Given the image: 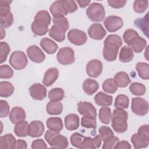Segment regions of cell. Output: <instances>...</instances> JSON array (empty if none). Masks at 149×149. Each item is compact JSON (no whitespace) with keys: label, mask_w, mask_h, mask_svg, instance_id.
I'll list each match as a JSON object with an SVG mask.
<instances>
[{"label":"cell","mask_w":149,"mask_h":149,"mask_svg":"<svg viewBox=\"0 0 149 149\" xmlns=\"http://www.w3.org/2000/svg\"><path fill=\"white\" fill-rule=\"evenodd\" d=\"M102 51L103 57L108 62L115 61L118 54L119 49L122 45L121 37L117 34H111L107 36L104 42Z\"/></svg>","instance_id":"cell-1"},{"label":"cell","mask_w":149,"mask_h":149,"mask_svg":"<svg viewBox=\"0 0 149 149\" xmlns=\"http://www.w3.org/2000/svg\"><path fill=\"white\" fill-rule=\"evenodd\" d=\"M128 113L123 109L116 108L113 111L111 126L118 133H125L127 129Z\"/></svg>","instance_id":"cell-2"},{"label":"cell","mask_w":149,"mask_h":149,"mask_svg":"<svg viewBox=\"0 0 149 149\" xmlns=\"http://www.w3.org/2000/svg\"><path fill=\"white\" fill-rule=\"evenodd\" d=\"M88 19L93 22H101L105 16V11L104 6L97 2L91 3L86 11Z\"/></svg>","instance_id":"cell-3"},{"label":"cell","mask_w":149,"mask_h":149,"mask_svg":"<svg viewBox=\"0 0 149 149\" xmlns=\"http://www.w3.org/2000/svg\"><path fill=\"white\" fill-rule=\"evenodd\" d=\"M9 62L15 70H20L26 67L28 59L24 52L21 51H16L11 54Z\"/></svg>","instance_id":"cell-4"},{"label":"cell","mask_w":149,"mask_h":149,"mask_svg":"<svg viewBox=\"0 0 149 149\" xmlns=\"http://www.w3.org/2000/svg\"><path fill=\"white\" fill-rule=\"evenodd\" d=\"M131 109L133 113L143 116L148 112V103L147 100L141 97H134L132 100Z\"/></svg>","instance_id":"cell-5"},{"label":"cell","mask_w":149,"mask_h":149,"mask_svg":"<svg viewBox=\"0 0 149 149\" xmlns=\"http://www.w3.org/2000/svg\"><path fill=\"white\" fill-rule=\"evenodd\" d=\"M56 58L58 62L63 65H70L75 61L74 51L68 47L61 48L57 53Z\"/></svg>","instance_id":"cell-6"},{"label":"cell","mask_w":149,"mask_h":149,"mask_svg":"<svg viewBox=\"0 0 149 149\" xmlns=\"http://www.w3.org/2000/svg\"><path fill=\"white\" fill-rule=\"evenodd\" d=\"M49 11L54 17H62L69 13L67 0L54 2L49 7Z\"/></svg>","instance_id":"cell-7"},{"label":"cell","mask_w":149,"mask_h":149,"mask_svg":"<svg viewBox=\"0 0 149 149\" xmlns=\"http://www.w3.org/2000/svg\"><path fill=\"white\" fill-rule=\"evenodd\" d=\"M68 40L75 45H82L87 40V36L86 33L79 29H71L67 34Z\"/></svg>","instance_id":"cell-8"},{"label":"cell","mask_w":149,"mask_h":149,"mask_svg":"<svg viewBox=\"0 0 149 149\" xmlns=\"http://www.w3.org/2000/svg\"><path fill=\"white\" fill-rule=\"evenodd\" d=\"M104 24L107 31L113 33L119 30L123 26V21L121 17L118 16L110 15L104 19Z\"/></svg>","instance_id":"cell-9"},{"label":"cell","mask_w":149,"mask_h":149,"mask_svg":"<svg viewBox=\"0 0 149 149\" xmlns=\"http://www.w3.org/2000/svg\"><path fill=\"white\" fill-rule=\"evenodd\" d=\"M102 69V63L98 59H93L87 63L86 68L87 75L93 78L98 77L101 74Z\"/></svg>","instance_id":"cell-10"},{"label":"cell","mask_w":149,"mask_h":149,"mask_svg":"<svg viewBox=\"0 0 149 149\" xmlns=\"http://www.w3.org/2000/svg\"><path fill=\"white\" fill-rule=\"evenodd\" d=\"M77 111L83 116L97 118V110L94 106L89 102L80 101L77 103Z\"/></svg>","instance_id":"cell-11"},{"label":"cell","mask_w":149,"mask_h":149,"mask_svg":"<svg viewBox=\"0 0 149 149\" xmlns=\"http://www.w3.org/2000/svg\"><path fill=\"white\" fill-rule=\"evenodd\" d=\"M27 54L30 59L35 63H41L45 59V55L37 45H33L27 49Z\"/></svg>","instance_id":"cell-12"},{"label":"cell","mask_w":149,"mask_h":149,"mask_svg":"<svg viewBox=\"0 0 149 149\" xmlns=\"http://www.w3.org/2000/svg\"><path fill=\"white\" fill-rule=\"evenodd\" d=\"M88 34L90 37L96 40H102L107 34L106 30L100 23H93L88 28Z\"/></svg>","instance_id":"cell-13"},{"label":"cell","mask_w":149,"mask_h":149,"mask_svg":"<svg viewBox=\"0 0 149 149\" xmlns=\"http://www.w3.org/2000/svg\"><path fill=\"white\" fill-rule=\"evenodd\" d=\"M29 93L33 99L41 101L47 96V89L41 84L34 83L29 88Z\"/></svg>","instance_id":"cell-14"},{"label":"cell","mask_w":149,"mask_h":149,"mask_svg":"<svg viewBox=\"0 0 149 149\" xmlns=\"http://www.w3.org/2000/svg\"><path fill=\"white\" fill-rule=\"evenodd\" d=\"M45 127L42 122L33 120L31 122L27 127L28 135L31 137H40L44 132Z\"/></svg>","instance_id":"cell-15"},{"label":"cell","mask_w":149,"mask_h":149,"mask_svg":"<svg viewBox=\"0 0 149 149\" xmlns=\"http://www.w3.org/2000/svg\"><path fill=\"white\" fill-rule=\"evenodd\" d=\"M127 45L133 51L136 53H140L147 47V42L146 40L139 36V35H137L130 41Z\"/></svg>","instance_id":"cell-16"},{"label":"cell","mask_w":149,"mask_h":149,"mask_svg":"<svg viewBox=\"0 0 149 149\" xmlns=\"http://www.w3.org/2000/svg\"><path fill=\"white\" fill-rule=\"evenodd\" d=\"M59 70L55 68H50L45 72L42 83L45 86H51L58 78Z\"/></svg>","instance_id":"cell-17"},{"label":"cell","mask_w":149,"mask_h":149,"mask_svg":"<svg viewBox=\"0 0 149 149\" xmlns=\"http://www.w3.org/2000/svg\"><path fill=\"white\" fill-rule=\"evenodd\" d=\"M9 120L13 123L16 124L24 120L26 118L25 111L21 107H15L12 108L9 113Z\"/></svg>","instance_id":"cell-18"},{"label":"cell","mask_w":149,"mask_h":149,"mask_svg":"<svg viewBox=\"0 0 149 149\" xmlns=\"http://www.w3.org/2000/svg\"><path fill=\"white\" fill-rule=\"evenodd\" d=\"M102 139L100 135L96 136L94 138L85 137L83 139L81 148V149H95L101 146Z\"/></svg>","instance_id":"cell-19"},{"label":"cell","mask_w":149,"mask_h":149,"mask_svg":"<svg viewBox=\"0 0 149 149\" xmlns=\"http://www.w3.org/2000/svg\"><path fill=\"white\" fill-rule=\"evenodd\" d=\"M66 30L61 26L52 25L49 30V36L58 42H62L65 39Z\"/></svg>","instance_id":"cell-20"},{"label":"cell","mask_w":149,"mask_h":149,"mask_svg":"<svg viewBox=\"0 0 149 149\" xmlns=\"http://www.w3.org/2000/svg\"><path fill=\"white\" fill-rule=\"evenodd\" d=\"M40 45L43 50L48 54H54L58 49V45L51 39L44 37L40 40Z\"/></svg>","instance_id":"cell-21"},{"label":"cell","mask_w":149,"mask_h":149,"mask_svg":"<svg viewBox=\"0 0 149 149\" xmlns=\"http://www.w3.org/2000/svg\"><path fill=\"white\" fill-rule=\"evenodd\" d=\"M79 117L75 113L68 114L65 118V127L70 131L76 130L79 126Z\"/></svg>","instance_id":"cell-22"},{"label":"cell","mask_w":149,"mask_h":149,"mask_svg":"<svg viewBox=\"0 0 149 149\" xmlns=\"http://www.w3.org/2000/svg\"><path fill=\"white\" fill-rule=\"evenodd\" d=\"M16 141L12 134H6L0 137V148L13 149L15 148Z\"/></svg>","instance_id":"cell-23"},{"label":"cell","mask_w":149,"mask_h":149,"mask_svg":"<svg viewBox=\"0 0 149 149\" xmlns=\"http://www.w3.org/2000/svg\"><path fill=\"white\" fill-rule=\"evenodd\" d=\"M113 79L116 85L121 88L126 87L131 82V80L130 79L127 73L123 71L116 73L115 74Z\"/></svg>","instance_id":"cell-24"},{"label":"cell","mask_w":149,"mask_h":149,"mask_svg":"<svg viewBox=\"0 0 149 149\" xmlns=\"http://www.w3.org/2000/svg\"><path fill=\"white\" fill-rule=\"evenodd\" d=\"M82 87L83 91L86 94L91 95L98 90L99 84L96 80L88 78L84 81Z\"/></svg>","instance_id":"cell-25"},{"label":"cell","mask_w":149,"mask_h":149,"mask_svg":"<svg viewBox=\"0 0 149 149\" xmlns=\"http://www.w3.org/2000/svg\"><path fill=\"white\" fill-rule=\"evenodd\" d=\"M113 98L103 92H98L94 97V101L97 105L101 107H108L112 105Z\"/></svg>","instance_id":"cell-26"},{"label":"cell","mask_w":149,"mask_h":149,"mask_svg":"<svg viewBox=\"0 0 149 149\" xmlns=\"http://www.w3.org/2000/svg\"><path fill=\"white\" fill-rule=\"evenodd\" d=\"M48 26L45 23L34 20L31 23V29L34 34L41 36L45 35L48 32Z\"/></svg>","instance_id":"cell-27"},{"label":"cell","mask_w":149,"mask_h":149,"mask_svg":"<svg viewBox=\"0 0 149 149\" xmlns=\"http://www.w3.org/2000/svg\"><path fill=\"white\" fill-rule=\"evenodd\" d=\"M51 148L63 149L68 147L69 141L68 139L61 134H59L55 136L49 143Z\"/></svg>","instance_id":"cell-28"},{"label":"cell","mask_w":149,"mask_h":149,"mask_svg":"<svg viewBox=\"0 0 149 149\" xmlns=\"http://www.w3.org/2000/svg\"><path fill=\"white\" fill-rule=\"evenodd\" d=\"M46 110L51 115H58L62 112L63 105L59 102L50 101L46 106Z\"/></svg>","instance_id":"cell-29"},{"label":"cell","mask_w":149,"mask_h":149,"mask_svg":"<svg viewBox=\"0 0 149 149\" xmlns=\"http://www.w3.org/2000/svg\"><path fill=\"white\" fill-rule=\"evenodd\" d=\"M47 126L49 130L60 132L63 129L62 120L58 117H51L49 118L46 122Z\"/></svg>","instance_id":"cell-30"},{"label":"cell","mask_w":149,"mask_h":149,"mask_svg":"<svg viewBox=\"0 0 149 149\" xmlns=\"http://www.w3.org/2000/svg\"><path fill=\"white\" fill-rule=\"evenodd\" d=\"M134 58V52L133 50L128 46H123L119 53V59L122 62L126 63L130 62Z\"/></svg>","instance_id":"cell-31"},{"label":"cell","mask_w":149,"mask_h":149,"mask_svg":"<svg viewBox=\"0 0 149 149\" xmlns=\"http://www.w3.org/2000/svg\"><path fill=\"white\" fill-rule=\"evenodd\" d=\"M15 90L13 84L7 81L0 83V96L2 97H9L12 95Z\"/></svg>","instance_id":"cell-32"},{"label":"cell","mask_w":149,"mask_h":149,"mask_svg":"<svg viewBox=\"0 0 149 149\" xmlns=\"http://www.w3.org/2000/svg\"><path fill=\"white\" fill-rule=\"evenodd\" d=\"M98 116L100 120L104 124L108 125L112 120L111 110L109 107H103L100 109Z\"/></svg>","instance_id":"cell-33"},{"label":"cell","mask_w":149,"mask_h":149,"mask_svg":"<svg viewBox=\"0 0 149 149\" xmlns=\"http://www.w3.org/2000/svg\"><path fill=\"white\" fill-rule=\"evenodd\" d=\"M136 69L141 79L143 80H148L149 79V65L147 63H137Z\"/></svg>","instance_id":"cell-34"},{"label":"cell","mask_w":149,"mask_h":149,"mask_svg":"<svg viewBox=\"0 0 149 149\" xmlns=\"http://www.w3.org/2000/svg\"><path fill=\"white\" fill-rule=\"evenodd\" d=\"M131 141L136 149L146 148L149 144V141L146 140L137 133L133 134L131 137Z\"/></svg>","instance_id":"cell-35"},{"label":"cell","mask_w":149,"mask_h":149,"mask_svg":"<svg viewBox=\"0 0 149 149\" xmlns=\"http://www.w3.org/2000/svg\"><path fill=\"white\" fill-rule=\"evenodd\" d=\"M29 123L27 121L23 120L16 124L14 127V132L15 134L20 137H26L28 135L27 127Z\"/></svg>","instance_id":"cell-36"},{"label":"cell","mask_w":149,"mask_h":149,"mask_svg":"<svg viewBox=\"0 0 149 149\" xmlns=\"http://www.w3.org/2000/svg\"><path fill=\"white\" fill-rule=\"evenodd\" d=\"M65 95L64 90L61 88H54L48 92V98L51 101L59 102L63 100Z\"/></svg>","instance_id":"cell-37"},{"label":"cell","mask_w":149,"mask_h":149,"mask_svg":"<svg viewBox=\"0 0 149 149\" xmlns=\"http://www.w3.org/2000/svg\"><path fill=\"white\" fill-rule=\"evenodd\" d=\"M129 105V99L128 97L125 94H119L116 96L114 107L116 108L127 109Z\"/></svg>","instance_id":"cell-38"},{"label":"cell","mask_w":149,"mask_h":149,"mask_svg":"<svg viewBox=\"0 0 149 149\" xmlns=\"http://www.w3.org/2000/svg\"><path fill=\"white\" fill-rule=\"evenodd\" d=\"M130 93L135 95H143L146 91V88L144 84L138 82H133L129 86Z\"/></svg>","instance_id":"cell-39"},{"label":"cell","mask_w":149,"mask_h":149,"mask_svg":"<svg viewBox=\"0 0 149 149\" xmlns=\"http://www.w3.org/2000/svg\"><path fill=\"white\" fill-rule=\"evenodd\" d=\"M102 88L107 93L113 94L118 90V86L116 85L113 79L109 78L103 82Z\"/></svg>","instance_id":"cell-40"},{"label":"cell","mask_w":149,"mask_h":149,"mask_svg":"<svg viewBox=\"0 0 149 149\" xmlns=\"http://www.w3.org/2000/svg\"><path fill=\"white\" fill-rule=\"evenodd\" d=\"M148 6V1L147 0H137L133 2V7L134 11L137 13L144 12Z\"/></svg>","instance_id":"cell-41"},{"label":"cell","mask_w":149,"mask_h":149,"mask_svg":"<svg viewBox=\"0 0 149 149\" xmlns=\"http://www.w3.org/2000/svg\"><path fill=\"white\" fill-rule=\"evenodd\" d=\"M10 51V48L8 44L2 41L0 42V63H2L6 61L8 54Z\"/></svg>","instance_id":"cell-42"},{"label":"cell","mask_w":149,"mask_h":149,"mask_svg":"<svg viewBox=\"0 0 149 149\" xmlns=\"http://www.w3.org/2000/svg\"><path fill=\"white\" fill-rule=\"evenodd\" d=\"M34 20L40 21L47 24L48 25H49L51 23V19L48 12L45 10H42L36 13V16H34Z\"/></svg>","instance_id":"cell-43"},{"label":"cell","mask_w":149,"mask_h":149,"mask_svg":"<svg viewBox=\"0 0 149 149\" xmlns=\"http://www.w3.org/2000/svg\"><path fill=\"white\" fill-rule=\"evenodd\" d=\"M81 126L86 128L95 129L97 127L96 119L87 116H83L81 119Z\"/></svg>","instance_id":"cell-44"},{"label":"cell","mask_w":149,"mask_h":149,"mask_svg":"<svg viewBox=\"0 0 149 149\" xmlns=\"http://www.w3.org/2000/svg\"><path fill=\"white\" fill-rule=\"evenodd\" d=\"M85 137L77 132L73 133L70 136V143L71 144L78 148H81V146L83 141V139Z\"/></svg>","instance_id":"cell-45"},{"label":"cell","mask_w":149,"mask_h":149,"mask_svg":"<svg viewBox=\"0 0 149 149\" xmlns=\"http://www.w3.org/2000/svg\"><path fill=\"white\" fill-rule=\"evenodd\" d=\"M102 145L103 149H112L113 148L116 144L119 141V139L114 135L109 136L104 139Z\"/></svg>","instance_id":"cell-46"},{"label":"cell","mask_w":149,"mask_h":149,"mask_svg":"<svg viewBox=\"0 0 149 149\" xmlns=\"http://www.w3.org/2000/svg\"><path fill=\"white\" fill-rule=\"evenodd\" d=\"M13 76V70L8 65H2L0 66V78L10 79Z\"/></svg>","instance_id":"cell-47"},{"label":"cell","mask_w":149,"mask_h":149,"mask_svg":"<svg viewBox=\"0 0 149 149\" xmlns=\"http://www.w3.org/2000/svg\"><path fill=\"white\" fill-rule=\"evenodd\" d=\"M13 23V16L12 12L3 17H0L1 27L2 28H8L12 25Z\"/></svg>","instance_id":"cell-48"},{"label":"cell","mask_w":149,"mask_h":149,"mask_svg":"<svg viewBox=\"0 0 149 149\" xmlns=\"http://www.w3.org/2000/svg\"><path fill=\"white\" fill-rule=\"evenodd\" d=\"M11 1H0V17H3L10 12Z\"/></svg>","instance_id":"cell-49"},{"label":"cell","mask_w":149,"mask_h":149,"mask_svg":"<svg viewBox=\"0 0 149 149\" xmlns=\"http://www.w3.org/2000/svg\"><path fill=\"white\" fill-rule=\"evenodd\" d=\"M53 23L55 25H58L64 28L66 31L69 29V22L67 18L64 16L62 17H53Z\"/></svg>","instance_id":"cell-50"},{"label":"cell","mask_w":149,"mask_h":149,"mask_svg":"<svg viewBox=\"0 0 149 149\" xmlns=\"http://www.w3.org/2000/svg\"><path fill=\"white\" fill-rule=\"evenodd\" d=\"M98 132L102 141L107 137L114 135L112 129L109 127L106 126H101L98 129Z\"/></svg>","instance_id":"cell-51"},{"label":"cell","mask_w":149,"mask_h":149,"mask_svg":"<svg viewBox=\"0 0 149 149\" xmlns=\"http://www.w3.org/2000/svg\"><path fill=\"white\" fill-rule=\"evenodd\" d=\"M10 107L6 101L1 100L0 101V117L5 118L9 113Z\"/></svg>","instance_id":"cell-52"},{"label":"cell","mask_w":149,"mask_h":149,"mask_svg":"<svg viewBox=\"0 0 149 149\" xmlns=\"http://www.w3.org/2000/svg\"><path fill=\"white\" fill-rule=\"evenodd\" d=\"M137 35H139V34L134 30L132 29H127L125 31L123 35V41L126 44H127L132 38H133L134 37H136Z\"/></svg>","instance_id":"cell-53"},{"label":"cell","mask_w":149,"mask_h":149,"mask_svg":"<svg viewBox=\"0 0 149 149\" xmlns=\"http://www.w3.org/2000/svg\"><path fill=\"white\" fill-rule=\"evenodd\" d=\"M139 135L149 141V126L147 124L141 125L139 127L137 133Z\"/></svg>","instance_id":"cell-54"},{"label":"cell","mask_w":149,"mask_h":149,"mask_svg":"<svg viewBox=\"0 0 149 149\" xmlns=\"http://www.w3.org/2000/svg\"><path fill=\"white\" fill-rule=\"evenodd\" d=\"M107 2L111 7L115 9H119L123 8L127 1L126 0H108Z\"/></svg>","instance_id":"cell-55"},{"label":"cell","mask_w":149,"mask_h":149,"mask_svg":"<svg viewBox=\"0 0 149 149\" xmlns=\"http://www.w3.org/2000/svg\"><path fill=\"white\" fill-rule=\"evenodd\" d=\"M48 147L45 141L41 139H37L34 140L31 143V148L38 149V148H47Z\"/></svg>","instance_id":"cell-56"},{"label":"cell","mask_w":149,"mask_h":149,"mask_svg":"<svg viewBox=\"0 0 149 149\" xmlns=\"http://www.w3.org/2000/svg\"><path fill=\"white\" fill-rule=\"evenodd\" d=\"M59 134L60 133L59 132H56V131H54V130H48L45 133L44 138H45V140L47 141V142L49 144L51 142V141L55 136L59 135Z\"/></svg>","instance_id":"cell-57"},{"label":"cell","mask_w":149,"mask_h":149,"mask_svg":"<svg viewBox=\"0 0 149 149\" xmlns=\"http://www.w3.org/2000/svg\"><path fill=\"white\" fill-rule=\"evenodd\" d=\"M131 145L127 141L122 140L118 141L116 145L114 146L113 148L115 149H130L131 148Z\"/></svg>","instance_id":"cell-58"},{"label":"cell","mask_w":149,"mask_h":149,"mask_svg":"<svg viewBox=\"0 0 149 149\" xmlns=\"http://www.w3.org/2000/svg\"><path fill=\"white\" fill-rule=\"evenodd\" d=\"M68 6L69 13H72L76 12L77 9V5L76 4V2L72 0H67Z\"/></svg>","instance_id":"cell-59"},{"label":"cell","mask_w":149,"mask_h":149,"mask_svg":"<svg viewBox=\"0 0 149 149\" xmlns=\"http://www.w3.org/2000/svg\"><path fill=\"white\" fill-rule=\"evenodd\" d=\"M27 143L26 141L22 140V139H19L16 141V147L15 148L17 149H26L27 148Z\"/></svg>","instance_id":"cell-60"},{"label":"cell","mask_w":149,"mask_h":149,"mask_svg":"<svg viewBox=\"0 0 149 149\" xmlns=\"http://www.w3.org/2000/svg\"><path fill=\"white\" fill-rule=\"evenodd\" d=\"M90 0H83V1H81V0H77L76 1V2L78 3V5H79V6L81 8H84L85 7H86L87 6H88L89 5V3H90Z\"/></svg>","instance_id":"cell-61"},{"label":"cell","mask_w":149,"mask_h":149,"mask_svg":"<svg viewBox=\"0 0 149 149\" xmlns=\"http://www.w3.org/2000/svg\"><path fill=\"white\" fill-rule=\"evenodd\" d=\"M5 36V31L3 28L1 27V40H2Z\"/></svg>","instance_id":"cell-62"}]
</instances>
